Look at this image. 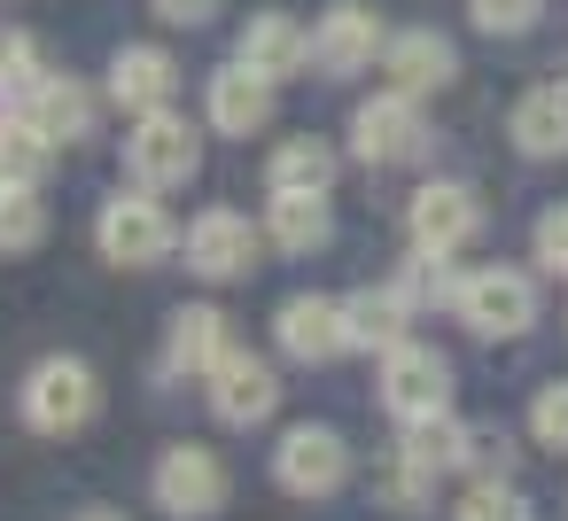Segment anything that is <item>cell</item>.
Returning a JSON list of instances; mask_svg holds the SVG:
<instances>
[{"label":"cell","mask_w":568,"mask_h":521,"mask_svg":"<svg viewBox=\"0 0 568 521\" xmlns=\"http://www.w3.org/2000/svg\"><path fill=\"white\" fill-rule=\"evenodd\" d=\"M273 335L296 366H327L343 350V296H288L273 311Z\"/></svg>","instance_id":"cell-16"},{"label":"cell","mask_w":568,"mask_h":521,"mask_svg":"<svg viewBox=\"0 0 568 521\" xmlns=\"http://www.w3.org/2000/svg\"><path fill=\"white\" fill-rule=\"evenodd\" d=\"M24 118L63 149V141H87V133H94V94H87L79 79H48V86L24 102Z\"/></svg>","instance_id":"cell-21"},{"label":"cell","mask_w":568,"mask_h":521,"mask_svg":"<svg viewBox=\"0 0 568 521\" xmlns=\"http://www.w3.org/2000/svg\"><path fill=\"white\" fill-rule=\"evenodd\" d=\"M265 118H273V79H257L250 63L211 71V125H219V133L250 141V133H265Z\"/></svg>","instance_id":"cell-18"},{"label":"cell","mask_w":568,"mask_h":521,"mask_svg":"<svg viewBox=\"0 0 568 521\" xmlns=\"http://www.w3.org/2000/svg\"><path fill=\"white\" fill-rule=\"evenodd\" d=\"M405 234H413V249H436V257L467 249V242L483 234L475 187H467V180H428V187L413 195V211H405Z\"/></svg>","instance_id":"cell-8"},{"label":"cell","mask_w":568,"mask_h":521,"mask_svg":"<svg viewBox=\"0 0 568 521\" xmlns=\"http://www.w3.org/2000/svg\"><path fill=\"white\" fill-rule=\"evenodd\" d=\"M452 311L467 319V335L514 343V335L537 327V288H529V273H514V265H483V273L459 280V304H452Z\"/></svg>","instance_id":"cell-4"},{"label":"cell","mask_w":568,"mask_h":521,"mask_svg":"<svg viewBox=\"0 0 568 521\" xmlns=\"http://www.w3.org/2000/svg\"><path fill=\"white\" fill-rule=\"evenodd\" d=\"M382 71L397 79V94H444L452 79H459V55H452V40L444 32H397L389 48H382Z\"/></svg>","instance_id":"cell-17"},{"label":"cell","mask_w":568,"mask_h":521,"mask_svg":"<svg viewBox=\"0 0 568 521\" xmlns=\"http://www.w3.org/2000/svg\"><path fill=\"white\" fill-rule=\"evenodd\" d=\"M459 467H467L475 482H506V467H514V443H506V428H490V420H467V428H459Z\"/></svg>","instance_id":"cell-28"},{"label":"cell","mask_w":568,"mask_h":521,"mask_svg":"<svg viewBox=\"0 0 568 521\" xmlns=\"http://www.w3.org/2000/svg\"><path fill=\"white\" fill-rule=\"evenodd\" d=\"M560 86H568V79H560Z\"/></svg>","instance_id":"cell-37"},{"label":"cell","mask_w":568,"mask_h":521,"mask_svg":"<svg viewBox=\"0 0 568 521\" xmlns=\"http://www.w3.org/2000/svg\"><path fill=\"white\" fill-rule=\"evenodd\" d=\"M172 94H180V63L164 48H118L110 55V102L125 118H156V110H172Z\"/></svg>","instance_id":"cell-12"},{"label":"cell","mask_w":568,"mask_h":521,"mask_svg":"<svg viewBox=\"0 0 568 521\" xmlns=\"http://www.w3.org/2000/svg\"><path fill=\"white\" fill-rule=\"evenodd\" d=\"M467 9H475V24H483V32H506V40H514V32H529V24H537L545 0H467Z\"/></svg>","instance_id":"cell-32"},{"label":"cell","mask_w":568,"mask_h":521,"mask_svg":"<svg viewBox=\"0 0 568 521\" xmlns=\"http://www.w3.org/2000/svg\"><path fill=\"white\" fill-rule=\"evenodd\" d=\"M374 482H382V498H389V505H405V513H413V505H428V498H436V474H428V467H420V459H405V451H389V459H382V474H374Z\"/></svg>","instance_id":"cell-30"},{"label":"cell","mask_w":568,"mask_h":521,"mask_svg":"<svg viewBox=\"0 0 568 521\" xmlns=\"http://www.w3.org/2000/svg\"><path fill=\"white\" fill-rule=\"evenodd\" d=\"M125 164H133L141 187H187L195 164H203V133H195L187 118H172V110L133 118V133H125Z\"/></svg>","instance_id":"cell-7"},{"label":"cell","mask_w":568,"mask_h":521,"mask_svg":"<svg viewBox=\"0 0 568 521\" xmlns=\"http://www.w3.org/2000/svg\"><path fill=\"white\" fill-rule=\"evenodd\" d=\"M71 521H125V513H118V505H79Z\"/></svg>","instance_id":"cell-35"},{"label":"cell","mask_w":568,"mask_h":521,"mask_svg":"<svg viewBox=\"0 0 568 521\" xmlns=\"http://www.w3.org/2000/svg\"><path fill=\"white\" fill-rule=\"evenodd\" d=\"M257 265V226L242 218V211H203L195 226H187V273H203V280H242Z\"/></svg>","instance_id":"cell-11"},{"label":"cell","mask_w":568,"mask_h":521,"mask_svg":"<svg viewBox=\"0 0 568 521\" xmlns=\"http://www.w3.org/2000/svg\"><path fill=\"white\" fill-rule=\"evenodd\" d=\"M452 521H537V513H529V498H521L514 482H475V490L452 505Z\"/></svg>","instance_id":"cell-29"},{"label":"cell","mask_w":568,"mask_h":521,"mask_svg":"<svg viewBox=\"0 0 568 521\" xmlns=\"http://www.w3.org/2000/svg\"><path fill=\"white\" fill-rule=\"evenodd\" d=\"M48 242V195L24 180H0V257H32Z\"/></svg>","instance_id":"cell-23"},{"label":"cell","mask_w":568,"mask_h":521,"mask_svg":"<svg viewBox=\"0 0 568 521\" xmlns=\"http://www.w3.org/2000/svg\"><path fill=\"white\" fill-rule=\"evenodd\" d=\"M351 149L366 156V164H405V156H420L428 149V125H420V102L413 94H374V102H358L351 110Z\"/></svg>","instance_id":"cell-9"},{"label":"cell","mask_w":568,"mask_h":521,"mask_svg":"<svg viewBox=\"0 0 568 521\" xmlns=\"http://www.w3.org/2000/svg\"><path fill=\"white\" fill-rule=\"evenodd\" d=\"M529 436H537L545 451H568V381H545V389L529 397Z\"/></svg>","instance_id":"cell-31"},{"label":"cell","mask_w":568,"mask_h":521,"mask_svg":"<svg viewBox=\"0 0 568 521\" xmlns=\"http://www.w3.org/2000/svg\"><path fill=\"white\" fill-rule=\"evenodd\" d=\"M149 9H156L164 24H187V32H195V24H211V17H219V0H149Z\"/></svg>","instance_id":"cell-34"},{"label":"cell","mask_w":568,"mask_h":521,"mask_svg":"<svg viewBox=\"0 0 568 521\" xmlns=\"http://www.w3.org/2000/svg\"><path fill=\"white\" fill-rule=\"evenodd\" d=\"M514 149L521 156H568V86H537L514 102Z\"/></svg>","instance_id":"cell-20"},{"label":"cell","mask_w":568,"mask_h":521,"mask_svg":"<svg viewBox=\"0 0 568 521\" xmlns=\"http://www.w3.org/2000/svg\"><path fill=\"white\" fill-rule=\"evenodd\" d=\"M48 156H55V141H48V133H40L24 110H9V118H0V180H24V187H40Z\"/></svg>","instance_id":"cell-25"},{"label":"cell","mask_w":568,"mask_h":521,"mask_svg":"<svg viewBox=\"0 0 568 521\" xmlns=\"http://www.w3.org/2000/svg\"><path fill=\"white\" fill-rule=\"evenodd\" d=\"M537 265H545V273H560V280H568V203H560V211H545V218H537Z\"/></svg>","instance_id":"cell-33"},{"label":"cell","mask_w":568,"mask_h":521,"mask_svg":"<svg viewBox=\"0 0 568 521\" xmlns=\"http://www.w3.org/2000/svg\"><path fill=\"white\" fill-rule=\"evenodd\" d=\"M382 405H389V420H405V428H420V420H444L452 412V358L436 350V343H397L389 358H382Z\"/></svg>","instance_id":"cell-2"},{"label":"cell","mask_w":568,"mask_h":521,"mask_svg":"<svg viewBox=\"0 0 568 521\" xmlns=\"http://www.w3.org/2000/svg\"><path fill=\"white\" fill-rule=\"evenodd\" d=\"M265 234H273L288 257H312V249H327V234H335V218H327V195H273V218H265Z\"/></svg>","instance_id":"cell-22"},{"label":"cell","mask_w":568,"mask_h":521,"mask_svg":"<svg viewBox=\"0 0 568 521\" xmlns=\"http://www.w3.org/2000/svg\"><path fill=\"white\" fill-rule=\"evenodd\" d=\"M203 389H211V412H219L226 428H257V420L281 412V381H273V366L250 358V350H226Z\"/></svg>","instance_id":"cell-10"},{"label":"cell","mask_w":568,"mask_h":521,"mask_svg":"<svg viewBox=\"0 0 568 521\" xmlns=\"http://www.w3.org/2000/svg\"><path fill=\"white\" fill-rule=\"evenodd\" d=\"M405 319H413V304L382 280V288H358V296H343V350H397L405 343Z\"/></svg>","instance_id":"cell-19"},{"label":"cell","mask_w":568,"mask_h":521,"mask_svg":"<svg viewBox=\"0 0 568 521\" xmlns=\"http://www.w3.org/2000/svg\"><path fill=\"white\" fill-rule=\"evenodd\" d=\"M234 63H250L257 79H296L304 63H312V32L296 24V17H281V9H265V17H250L242 24V40H234Z\"/></svg>","instance_id":"cell-15"},{"label":"cell","mask_w":568,"mask_h":521,"mask_svg":"<svg viewBox=\"0 0 568 521\" xmlns=\"http://www.w3.org/2000/svg\"><path fill=\"white\" fill-rule=\"evenodd\" d=\"M374 48H389V40H382V24H374V9H358V0H343V9H327V17L312 24V63H320L327 79L366 71Z\"/></svg>","instance_id":"cell-14"},{"label":"cell","mask_w":568,"mask_h":521,"mask_svg":"<svg viewBox=\"0 0 568 521\" xmlns=\"http://www.w3.org/2000/svg\"><path fill=\"white\" fill-rule=\"evenodd\" d=\"M226 311L219 304H180L172 311V335H164V374L172 381H211V366L226 358Z\"/></svg>","instance_id":"cell-13"},{"label":"cell","mask_w":568,"mask_h":521,"mask_svg":"<svg viewBox=\"0 0 568 521\" xmlns=\"http://www.w3.org/2000/svg\"><path fill=\"white\" fill-rule=\"evenodd\" d=\"M273 482L288 498H335L351 482V443L327 428V420H296L281 443H273Z\"/></svg>","instance_id":"cell-5"},{"label":"cell","mask_w":568,"mask_h":521,"mask_svg":"<svg viewBox=\"0 0 568 521\" xmlns=\"http://www.w3.org/2000/svg\"><path fill=\"white\" fill-rule=\"evenodd\" d=\"M149 498L172 521H211L226 505V459L211 443H164L156 467H149Z\"/></svg>","instance_id":"cell-3"},{"label":"cell","mask_w":568,"mask_h":521,"mask_svg":"<svg viewBox=\"0 0 568 521\" xmlns=\"http://www.w3.org/2000/svg\"><path fill=\"white\" fill-rule=\"evenodd\" d=\"M413 311L420 304H459V280H452V257H436V249H413L405 265H397V280H389Z\"/></svg>","instance_id":"cell-26"},{"label":"cell","mask_w":568,"mask_h":521,"mask_svg":"<svg viewBox=\"0 0 568 521\" xmlns=\"http://www.w3.org/2000/svg\"><path fill=\"white\" fill-rule=\"evenodd\" d=\"M327 180H335V156L320 141H281L273 164H265V187L273 195H327Z\"/></svg>","instance_id":"cell-24"},{"label":"cell","mask_w":568,"mask_h":521,"mask_svg":"<svg viewBox=\"0 0 568 521\" xmlns=\"http://www.w3.org/2000/svg\"><path fill=\"white\" fill-rule=\"evenodd\" d=\"M94 242H102L110 265H164L180 249V226L156 195H110L102 218H94Z\"/></svg>","instance_id":"cell-6"},{"label":"cell","mask_w":568,"mask_h":521,"mask_svg":"<svg viewBox=\"0 0 568 521\" xmlns=\"http://www.w3.org/2000/svg\"><path fill=\"white\" fill-rule=\"evenodd\" d=\"M55 71L40 63V40L32 32H0V86H9V102H32Z\"/></svg>","instance_id":"cell-27"},{"label":"cell","mask_w":568,"mask_h":521,"mask_svg":"<svg viewBox=\"0 0 568 521\" xmlns=\"http://www.w3.org/2000/svg\"><path fill=\"white\" fill-rule=\"evenodd\" d=\"M17 405H24V428H40V436H79L94 412H102V381H94V366L87 358H40L32 374H24V389H17Z\"/></svg>","instance_id":"cell-1"},{"label":"cell","mask_w":568,"mask_h":521,"mask_svg":"<svg viewBox=\"0 0 568 521\" xmlns=\"http://www.w3.org/2000/svg\"><path fill=\"white\" fill-rule=\"evenodd\" d=\"M9 110H17V102H9V86H0V118H9Z\"/></svg>","instance_id":"cell-36"}]
</instances>
